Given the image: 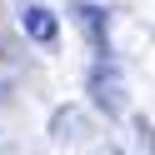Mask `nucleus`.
I'll list each match as a JSON object with an SVG mask.
<instances>
[{
  "mask_svg": "<svg viewBox=\"0 0 155 155\" xmlns=\"http://www.w3.org/2000/svg\"><path fill=\"white\" fill-rule=\"evenodd\" d=\"M20 25H25V35H35V40H45V45H50L55 30H60V25H55V15L45 10V5H30V10L20 15Z\"/></svg>",
  "mask_w": 155,
  "mask_h": 155,
  "instance_id": "f257e3e1",
  "label": "nucleus"
},
{
  "mask_svg": "<svg viewBox=\"0 0 155 155\" xmlns=\"http://www.w3.org/2000/svg\"><path fill=\"white\" fill-rule=\"evenodd\" d=\"M95 100L105 105V110H120V80H115V75H105V70H95Z\"/></svg>",
  "mask_w": 155,
  "mask_h": 155,
  "instance_id": "f03ea898",
  "label": "nucleus"
},
{
  "mask_svg": "<svg viewBox=\"0 0 155 155\" xmlns=\"http://www.w3.org/2000/svg\"><path fill=\"white\" fill-rule=\"evenodd\" d=\"M80 20H85V30H90L95 40L105 35V25H100V10H95V5H80Z\"/></svg>",
  "mask_w": 155,
  "mask_h": 155,
  "instance_id": "7ed1b4c3",
  "label": "nucleus"
}]
</instances>
